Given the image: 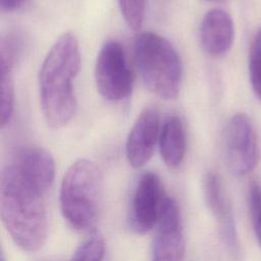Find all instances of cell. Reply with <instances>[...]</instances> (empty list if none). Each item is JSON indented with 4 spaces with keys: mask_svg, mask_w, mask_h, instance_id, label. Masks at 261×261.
<instances>
[{
    "mask_svg": "<svg viewBox=\"0 0 261 261\" xmlns=\"http://www.w3.org/2000/svg\"><path fill=\"white\" fill-rule=\"evenodd\" d=\"M104 256V239L99 233H93L79 247L72 261H103Z\"/></svg>",
    "mask_w": 261,
    "mask_h": 261,
    "instance_id": "cell-16",
    "label": "cell"
},
{
    "mask_svg": "<svg viewBox=\"0 0 261 261\" xmlns=\"http://www.w3.org/2000/svg\"><path fill=\"white\" fill-rule=\"evenodd\" d=\"M23 1L24 0H0V5L4 11L11 12L17 10L22 5Z\"/></svg>",
    "mask_w": 261,
    "mask_h": 261,
    "instance_id": "cell-19",
    "label": "cell"
},
{
    "mask_svg": "<svg viewBox=\"0 0 261 261\" xmlns=\"http://www.w3.org/2000/svg\"><path fill=\"white\" fill-rule=\"evenodd\" d=\"M7 164L43 193H46L53 184L55 162L51 153L43 147L18 148L11 155Z\"/></svg>",
    "mask_w": 261,
    "mask_h": 261,
    "instance_id": "cell-10",
    "label": "cell"
},
{
    "mask_svg": "<svg viewBox=\"0 0 261 261\" xmlns=\"http://www.w3.org/2000/svg\"><path fill=\"white\" fill-rule=\"evenodd\" d=\"M121 15L127 27L133 31H139L144 22L146 12L145 0H118Z\"/></svg>",
    "mask_w": 261,
    "mask_h": 261,
    "instance_id": "cell-17",
    "label": "cell"
},
{
    "mask_svg": "<svg viewBox=\"0 0 261 261\" xmlns=\"http://www.w3.org/2000/svg\"><path fill=\"white\" fill-rule=\"evenodd\" d=\"M159 112L154 107L141 111L135 120L125 143V155L134 168L144 166L153 156L160 135Z\"/></svg>",
    "mask_w": 261,
    "mask_h": 261,
    "instance_id": "cell-9",
    "label": "cell"
},
{
    "mask_svg": "<svg viewBox=\"0 0 261 261\" xmlns=\"http://www.w3.org/2000/svg\"><path fill=\"white\" fill-rule=\"evenodd\" d=\"M134 53L146 87L161 99H175L180 91L182 66L172 44L164 37L146 31L137 36Z\"/></svg>",
    "mask_w": 261,
    "mask_h": 261,
    "instance_id": "cell-4",
    "label": "cell"
},
{
    "mask_svg": "<svg viewBox=\"0 0 261 261\" xmlns=\"http://www.w3.org/2000/svg\"><path fill=\"white\" fill-rule=\"evenodd\" d=\"M103 195V176L89 159L74 161L64 173L59 193L64 219L76 230H87L97 221Z\"/></svg>",
    "mask_w": 261,
    "mask_h": 261,
    "instance_id": "cell-3",
    "label": "cell"
},
{
    "mask_svg": "<svg viewBox=\"0 0 261 261\" xmlns=\"http://www.w3.org/2000/svg\"><path fill=\"white\" fill-rule=\"evenodd\" d=\"M227 166L236 175L251 172L258 162V142L254 124L244 112L234 113L224 129Z\"/></svg>",
    "mask_w": 261,
    "mask_h": 261,
    "instance_id": "cell-6",
    "label": "cell"
},
{
    "mask_svg": "<svg viewBox=\"0 0 261 261\" xmlns=\"http://www.w3.org/2000/svg\"><path fill=\"white\" fill-rule=\"evenodd\" d=\"M95 84L100 96L110 102L123 101L132 94L133 72L117 41L109 40L101 47L95 64Z\"/></svg>",
    "mask_w": 261,
    "mask_h": 261,
    "instance_id": "cell-5",
    "label": "cell"
},
{
    "mask_svg": "<svg viewBox=\"0 0 261 261\" xmlns=\"http://www.w3.org/2000/svg\"><path fill=\"white\" fill-rule=\"evenodd\" d=\"M234 40V24L228 12L221 8L210 9L200 25V43L211 57H221L231 48Z\"/></svg>",
    "mask_w": 261,
    "mask_h": 261,
    "instance_id": "cell-11",
    "label": "cell"
},
{
    "mask_svg": "<svg viewBox=\"0 0 261 261\" xmlns=\"http://www.w3.org/2000/svg\"><path fill=\"white\" fill-rule=\"evenodd\" d=\"M248 69L252 90L256 98L261 101V29H259L251 43Z\"/></svg>",
    "mask_w": 261,
    "mask_h": 261,
    "instance_id": "cell-15",
    "label": "cell"
},
{
    "mask_svg": "<svg viewBox=\"0 0 261 261\" xmlns=\"http://www.w3.org/2000/svg\"><path fill=\"white\" fill-rule=\"evenodd\" d=\"M1 261H6L5 256H4V253H1Z\"/></svg>",
    "mask_w": 261,
    "mask_h": 261,
    "instance_id": "cell-20",
    "label": "cell"
},
{
    "mask_svg": "<svg viewBox=\"0 0 261 261\" xmlns=\"http://www.w3.org/2000/svg\"><path fill=\"white\" fill-rule=\"evenodd\" d=\"M15 35H7L0 42L1 77V125L5 127L11 120L15 104L14 67L21 52L22 43Z\"/></svg>",
    "mask_w": 261,
    "mask_h": 261,
    "instance_id": "cell-13",
    "label": "cell"
},
{
    "mask_svg": "<svg viewBox=\"0 0 261 261\" xmlns=\"http://www.w3.org/2000/svg\"><path fill=\"white\" fill-rule=\"evenodd\" d=\"M204 200L217 220L219 236L227 252L232 258L240 257V242L230 203L225 195L223 187L219 182L208 184L203 191Z\"/></svg>",
    "mask_w": 261,
    "mask_h": 261,
    "instance_id": "cell-12",
    "label": "cell"
},
{
    "mask_svg": "<svg viewBox=\"0 0 261 261\" xmlns=\"http://www.w3.org/2000/svg\"><path fill=\"white\" fill-rule=\"evenodd\" d=\"M158 145L165 165L176 168L181 164L187 150V138L180 117L172 115L165 119L160 128Z\"/></svg>",
    "mask_w": 261,
    "mask_h": 261,
    "instance_id": "cell-14",
    "label": "cell"
},
{
    "mask_svg": "<svg viewBox=\"0 0 261 261\" xmlns=\"http://www.w3.org/2000/svg\"><path fill=\"white\" fill-rule=\"evenodd\" d=\"M209 1H214V0H209Z\"/></svg>",
    "mask_w": 261,
    "mask_h": 261,
    "instance_id": "cell-21",
    "label": "cell"
},
{
    "mask_svg": "<svg viewBox=\"0 0 261 261\" xmlns=\"http://www.w3.org/2000/svg\"><path fill=\"white\" fill-rule=\"evenodd\" d=\"M80 67L79 41L72 33H64L49 49L39 72L41 108L50 127L65 126L76 112L74 80Z\"/></svg>",
    "mask_w": 261,
    "mask_h": 261,
    "instance_id": "cell-1",
    "label": "cell"
},
{
    "mask_svg": "<svg viewBox=\"0 0 261 261\" xmlns=\"http://www.w3.org/2000/svg\"><path fill=\"white\" fill-rule=\"evenodd\" d=\"M158 232L153 246L152 261H182L185 238L177 203L164 196L158 218Z\"/></svg>",
    "mask_w": 261,
    "mask_h": 261,
    "instance_id": "cell-8",
    "label": "cell"
},
{
    "mask_svg": "<svg viewBox=\"0 0 261 261\" xmlns=\"http://www.w3.org/2000/svg\"><path fill=\"white\" fill-rule=\"evenodd\" d=\"M42 191L25 180L9 164L1 170L0 213L14 244L27 252L43 247L48 220Z\"/></svg>",
    "mask_w": 261,
    "mask_h": 261,
    "instance_id": "cell-2",
    "label": "cell"
},
{
    "mask_svg": "<svg viewBox=\"0 0 261 261\" xmlns=\"http://www.w3.org/2000/svg\"><path fill=\"white\" fill-rule=\"evenodd\" d=\"M249 206L254 231L261 246V185L257 181L250 185Z\"/></svg>",
    "mask_w": 261,
    "mask_h": 261,
    "instance_id": "cell-18",
    "label": "cell"
},
{
    "mask_svg": "<svg viewBox=\"0 0 261 261\" xmlns=\"http://www.w3.org/2000/svg\"><path fill=\"white\" fill-rule=\"evenodd\" d=\"M165 194L159 176L147 171L137 181L133 192L129 210V227L138 233H146L158 222L162 200Z\"/></svg>",
    "mask_w": 261,
    "mask_h": 261,
    "instance_id": "cell-7",
    "label": "cell"
}]
</instances>
